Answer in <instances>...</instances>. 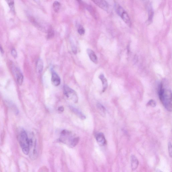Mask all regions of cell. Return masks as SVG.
I'll list each match as a JSON object with an SVG mask.
<instances>
[{"label": "cell", "instance_id": "24", "mask_svg": "<svg viewBox=\"0 0 172 172\" xmlns=\"http://www.w3.org/2000/svg\"><path fill=\"white\" fill-rule=\"evenodd\" d=\"M12 55L14 58H16L17 56V53L16 50L14 49H12L11 51Z\"/></svg>", "mask_w": 172, "mask_h": 172}, {"label": "cell", "instance_id": "21", "mask_svg": "<svg viewBox=\"0 0 172 172\" xmlns=\"http://www.w3.org/2000/svg\"><path fill=\"white\" fill-rule=\"evenodd\" d=\"M147 105L149 106H150L152 107H155L156 106V102L153 99H151L149 101V102L147 103Z\"/></svg>", "mask_w": 172, "mask_h": 172}, {"label": "cell", "instance_id": "7", "mask_svg": "<svg viewBox=\"0 0 172 172\" xmlns=\"http://www.w3.org/2000/svg\"><path fill=\"white\" fill-rule=\"evenodd\" d=\"M16 74V80L18 84L20 85H21L23 81V76L21 71L18 68H16L14 70Z\"/></svg>", "mask_w": 172, "mask_h": 172}, {"label": "cell", "instance_id": "8", "mask_svg": "<svg viewBox=\"0 0 172 172\" xmlns=\"http://www.w3.org/2000/svg\"><path fill=\"white\" fill-rule=\"evenodd\" d=\"M51 82L53 85L56 86H59L60 84V78L56 72H53L52 74Z\"/></svg>", "mask_w": 172, "mask_h": 172}, {"label": "cell", "instance_id": "5", "mask_svg": "<svg viewBox=\"0 0 172 172\" xmlns=\"http://www.w3.org/2000/svg\"><path fill=\"white\" fill-rule=\"evenodd\" d=\"M93 1L101 9L106 11H108L109 9V5L107 1L103 0H95V1Z\"/></svg>", "mask_w": 172, "mask_h": 172}, {"label": "cell", "instance_id": "17", "mask_svg": "<svg viewBox=\"0 0 172 172\" xmlns=\"http://www.w3.org/2000/svg\"><path fill=\"white\" fill-rule=\"evenodd\" d=\"M55 32L53 29L51 27H49L47 32V38L48 39L52 38L54 36Z\"/></svg>", "mask_w": 172, "mask_h": 172}, {"label": "cell", "instance_id": "16", "mask_svg": "<svg viewBox=\"0 0 172 172\" xmlns=\"http://www.w3.org/2000/svg\"><path fill=\"white\" fill-rule=\"evenodd\" d=\"M61 4L59 2L55 1L53 4V8L54 11L56 12H59Z\"/></svg>", "mask_w": 172, "mask_h": 172}, {"label": "cell", "instance_id": "2", "mask_svg": "<svg viewBox=\"0 0 172 172\" xmlns=\"http://www.w3.org/2000/svg\"><path fill=\"white\" fill-rule=\"evenodd\" d=\"M60 140L71 147H74L78 144L79 141V138L75 136L69 130H64L61 132Z\"/></svg>", "mask_w": 172, "mask_h": 172}, {"label": "cell", "instance_id": "28", "mask_svg": "<svg viewBox=\"0 0 172 172\" xmlns=\"http://www.w3.org/2000/svg\"><path fill=\"white\" fill-rule=\"evenodd\" d=\"M156 172H163L160 169H157L156 170Z\"/></svg>", "mask_w": 172, "mask_h": 172}, {"label": "cell", "instance_id": "23", "mask_svg": "<svg viewBox=\"0 0 172 172\" xmlns=\"http://www.w3.org/2000/svg\"><path fill=\"white\" fill-rule=\"evenodd\" d=\"M79 34L81 35H84L85 33V30L84 28L82 26L79 28L78 30Z\"/></svg>", "mask_w": 172, "mask_h": 172}, {"label": "cell", "instance_id": "19", "mask_svg": "<svg viewBox=\"0 0 172 172\" xmlns=\"http://www.w3.org/2000/svg\"><path fill=\"white\" fill-rule=\"evenodd\" d=\"M153 15H154V12H153L152 8H151V7H150L149 10L148 21H149L151 22L152 21Z\"/></svg>", "mask_w": 172, "mask_h": 172}, {"label": "cell", "instance_id": "27", "mask_svg": "<svg viewBox=\"0 0 172 172\" xmlns=\"http://www.w3.org/2000/svg\"><path fill=\"white\" fill-rule=\"evenodd\" d=\"M0 51H1V53H3V48H2L1 45H0Z\"/></svg>", "mask_w": 172, "mask_h": 172}, {"label": "cell", "instance_id": "26", "mask_svg": "<svg viewBox=\"0 0 172 172\" xmlns=\"http://www.w3.org/2000/svg\"><path fill=\"white\" fill-rule=\"evenodd\" d=\"M58 109L60 112H63L64 111V108L63 106L60 107Z\"/></svg>", "mask_w": 172, "mask_h": 172}, {"label": "cell", "instance_id": "25", "mask_svg": "<svg viewBox=\"0 0 172 172\" xmlns=\"http://www.w3.org/2000/svg\"><path fill=\"white\" fill-rule=\"evenodd\" d=\"M72 51H73V53L75 54H76L77 53V49L76 48V47L74 44L72 45Z\"/></svg>", "mask_w": 172, "mask_h": 172}, {"label": "cell", "instance_id": "20", "mask_svg": "<svg viewBox=\"0 0 172 172\" xmlns=\"http://www.w3.org/2000/svg\"><path fill=\"white\" fill-rule=\"evenodd\" d=\"M7 1L10 9H11L12 11H14V1Z\"/></svg>", "mask_w": 172, "mask_h": 172}, {"label": "cell", "instance_id": "4", "mask_svg": "<svg viewBox=\"0 0 172 172\" xmlns=\"http://www.w3.org/2000/svg\"><path fill=\"white\" fill-rule=\"evenodd\" d=\"M64 92L67 98L73 102L76 103L78 102V98L75 91L67 85L64 86Z\"/></svg>", "mask_w": 172, "mask_h": 172}, {"label": "cell", "instance_id": "14", "mask_svg": "<svg viewBox=\"0 0 172 172\" xmlns=\"http://www.w3.org/2000/svg\"><path fill=\"white\" fill-rule=\"evenodd\" d=\"M36 70L39 73L42 72L43 68V63L42 60L39 59L37 61L36 64Z\"/></svg>", "mask_w": 172, "mask_h": 172}, {"label": "cell", "instance_id": "9", "mask_svg": "<svg viewBox=\"0 0 172 172\" xmlns=\"http://www.w3.org/2000/svg\"><path fill=\"white\" fill-rule=\"evenodd\" d=\"M87 52L91 61L95 64L98 63V58L94 51L92 49H87Z\"/></svg>", "mask_w": 172, "mask_h": 172}, {"label": "cell", "instance_id": "13", "mask_svg": "<svg viewBox=\"0 0 172 172\" xmlns=\"http://www.w3.org/2000/svg\"><path fill=\"white\" fill-rule=\"evenodd\" d=\"M99 78L102 82L103 88V92H104L107 90L108 86L107 79L103 74L100 75L99 76Z\"/></svg>", "mask_w": 172, "mask_h": 172}, {"label": "cell", "instance_id": "22", "mask_svg": "<svg viewBox=\"0 0 172 172\" xmlns=\"http://www.w3.org/2000/svg\"><path fill=\"white\" fill-rule=\"evenodd\" d=\"M169 153L170 157L171 158L172 156V147L171 143L169 142L168 144Z\"/></svg>", "mask_w": 172, "mask_h": 172}, {"label": "cell", "instance_id": "11", "mask_svg": "<svg viewBox=\"0 0 172 172\" xmlns=\"http://www.w3.org/2000/svg\"><path fill=\"white\" fill-rule=\"evenodd\" d=\"M70 109L73 113L82 120L86 119V116L78 109L72 106L70 107Z\"/></svg>", "mask_w": 172, "mask_h": 172}, {"label": "cell", "instance_id": "15", "mask_svg": "<svg viewBox=\"0 0 172 172\" xmlns=\"http://www.w3.org/2000/svg\"><path fill=\"white\" fill-rule=\"evenodd\" d=\"M86 9L88 10V11L90 12L92 15L95 18L97 17V14L96 11L94 9V8L90 5H87L86 6Z\"/></svg>", "mask_w": 172, "mask_h": 172}, {"label": "cell", "instance_id": "18", "mask_svg": "<svg viewBox=\"0 0 172 172\" xmlns=\"http://www.w3.org/2000/svg\"><path fill=\"white\" fill-rule=\"evenodd\" d=\"M97 107L100 112L101 114L102 115H105V107L103 106L100 103H98L97 104Z\"/></svg>", "mask_w": 172, "mask_h": 172}, {"label": "cell", "instance_id": "12", "mask_svg": "<svg viewBox=\"0 0 172 172\" xmlns=\"http://www.w3.org/2000/svg\"><path fill=\"white\" fill-rule=\"evenodd\" d=\"M123 21L125 23L129 26H130L131 25V21L128 14L125 11H124L123 13L120 16Z\"/></svg>", "mask_w": 172, "mask_h": 172}, {"label": "cell", "instance_id": "6", "mask_svg": "<svg viewBox=\"0 0 172 172\" xmlns=\"http://www.w3.org/2000/svg\"><path fill=\"white\" fill-rule=\"evenodd\" d=\"M96 138L97 142L99 145L104 146L106 144V140L103 133L100 132L97 134Z\"/></svg>", "mask_w": 172, "mask_h": 172}, {"label": "cell", "instance_id": "3", "mask_svg": "<svg viewBox=\"0 0 172 172\" xmlns=\"http://www.w3.org/2000/svg\"><path fill=\"white\" fill-rule=\"evenodd\" d=\"M19 138L20 144L23 152L24 154L28 155L29 152L30 139L24 130L21 132Z\"/></svg>", "mask_w": 172, "mask_h": 172}, {"label": "cell", "instance_id": "10", "mask_svg": "<svg viewBox=\"0 0 172 172\" xmlns=\"http://www.w3.org/2000/svg\"><path fill=\"white\" fill-rule=\"evenodd\" d=\"M131 164L132 171H135L138 167L139 162L138 159L134 155H132Z\"/></svg>", "mask_w": 172, "mask_h": 172}, {"label": "cell", "instance_id": "1", "mask_svg": "<svg viewBox=\"0 0 172 172\" xmlns=\"http://www.w3.org/2000/svg\"><path fill=\"white\" fill-rule=\"evenodd\" d=\"M159 98L167 111H172V93L170 89L161 82L158 90Z\"/></svg>", "mask_w": 172, "mask_h": 172}]
</instances>
